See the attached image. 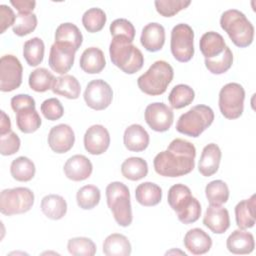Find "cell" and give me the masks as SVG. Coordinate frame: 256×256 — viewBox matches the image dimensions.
I'll return each instance as SVG.
<instances>
[{"label": "cell", "mask_w": 256, "mask_h": 256, "mask_svg": "<svg viewBox=\"0 0 256 256\" xmlns=\"http://www.w3.org/2000/svg\"><path fill=\"white\" fill-rule=\"evenodd\" d=\"M195 157V146L187 140L176 138L170 142L166 150L155 156L154 170L164 177L184 176L194 169Z\"/></svg>", "instance_id": "cell-1"}, {"label": "cell", "mask_w": 256, "mask_h": 256, "mask_svg": "<svg viewBox=\"0 0 256 256\" xmlns=\"http://www.w3.org/2000/svg\"><path fill=\"white\" fill-rule=\"evenodd\" d=\"M167 201L177 218L183 224L196 222L201 216V204L192 196L191 190L184 184H175L168 191Z\"/></svg>", "instance_id": "cell-2"}, {"label": "cell", "mask_w": 256, "mask_h": 256, "mask_svg": "<svg viewBox=\"0 0 256 256\" xmlns=\"http://www.w3.org/2000/svg\"><path fill=\"white\" fill-rule=\"evenodd\" d=\"M220 26L237 47L245 48L253 42L254 27L245 14L237 9H229L223 12L220 18Z\"/></svg>", "instance_id": "cell-3"}, {"label": "cell", "mask_w": 256, "mask_h": 256, "mask_svg": "<svg viewBox=\"0 0 256 256\" xmlns=\"http://www.w3.org/2000/svg\"><path fill=\"white\" fill-rule=\"evenodd\" d=\"M112 63L126 74L138 72L144 64L142 52L125 38H113L109 46Z\"/></svg>", "instance_id": "cell-4"}, {"label": "cell", "mask_w": 256, "mask_h": 256, "mask_svg": "<svg viewBox=\"0 0 256 256\" xmlns=\"http://www.w3.org/2000/svg\"><path fill=\"white\" fill-rule=\"evenodd\" d=\"M173 77L174 70L172 66L164 60H158L144 74L139 76L137 85L143 93L150 96H158L166 91Z\"/></svg>", "instance_id": "cell-5"}, {"label": "cell", "mask_w": 256, "mask_h": 256, "mask_svg": "<svg viewBox=\"0 0 256 256\" xmlns=\"http://www.w3.org/2000/svg\"><path fill=\"white\" fill-rule=\"evenodd\" d=\"M106 200L117 224L128 227L133 220L128 187L119 181L111 182L106 187Z\"/></svg>", "instance_id": "cell-6"}, {"label": "cell", "mask_w": 256, "mask_h": 256, "mask_svg": "<svg viewBox=\"0 0 256 256\" xmlns=\"http://www.w3.org/2000/svg\"><path fill=\"white\" fill-rule=\"evenodd\" d=\"M214 120V112L207 105H196L183 113L177 123L176 130L189 137H199Z\"/></svg>", "instance_id": "cell-7"}, {"label": "cell", "mask_w": 256, "mask_h": 256, "mask_svg": "<svg viewBox=\"0 0 256 256\" xmlns=\"http://www.w3.org/2000/svg\"><path fill=\"white\" fill-rule=\"evenodd\" d=\"M35 106V100L28 94H18L11 98V108L16 113L17 127L23 133H33L41 126L42 121Z\"/></svg>", "instance_id": "cell-8"}, {"label": "cell", "mask_w": 256, "mask_h": 256, "mask_svg": "<svg viewBox=\"0 0 256 256\" xmlns=\"http://www.w3.org/2000/svg\"><path fill=\"white\" fill-rule=\"evenodd\" d=\"M34 193L27 187L2 190L0 194V211L6 216L28 212L34 204Z\"/></svg>", "instance_id": "cell-9"}, {"label": "cell", "mask_w": 256, "mask_h": 256, "mask_svg": "<svg viewBox=\"0 0 256 256\" xmlns=\"http://www.w3.org/2000/svg\"><path fill=\"white\" fill-rule=\"evenodd\" d=\"M245 90L239 83L224 85L219 92V109L221 114L230 120L239 118L244 110Z\"/></svg>", "instance_id": "cell-10"}, {"label": "cell", "mask_w": 256, "mask_h": 256, "mask_svg": "<svg viewBox=\"0 0 256 256\" xmlns=\"http://www.w3.org/2000/svg\"><path fill=\"white\" fill-rule=\"evenodd\" d=\"M170 49L173 57L182 63L194 56V31L186 23L175 25L171 31Z\"/></svg>", "instance_id": "cell-11"}, {"label": "cell", "mask_w": 256, "mask_h": 256, "mask_svg": "<svg viewBox=\"0 0 256 256\" xmlns=\"http://www.w3.org/2000/svg\"><path fill=\"white\" fill-rule=\"evenodd\" d=\"M23 67L19 59L7 54L0 59V90L11 92L20 87L22 83Z\"/></svg>", "instance_id": "cell-12"}, {"label": "cell", "mask_w": 256, "mask_h": 256, "mask_svg": "<svg viewBox=\"0 0 256 256\" xmlns=\"http://www.w3.org/2000/svg\"><path fill=\"white\" fill-rule=\"evenodd\" d=\"M112 99L113 91L106 81L95 79L87 84L84 91V100L91 109L96 111L104 110L111 104Z\"/></svg>", "instance_id": "cell-13"}, {"label": "cell", "mask_w": 256, "mask_h": 256, "mask_svg": "<svg viewBox=\"0 0 256 256\" xmlns=\"http://www.w3.org/2000/svg\"><path fill=\"white\" fill-rule=\"evenodd\" d=\"M145 121L156 132H165L173 124L174 113L170 107L162 102L149 104L145 109Z\"/></svg>", "instance_id": "cell-14"}, {"label": "cell", "mask_w": 256, "mask_h": 256, "mask_svg": "<svg viewBox=\"0 0 256 256\" xmlns=\"http://www.w3.org/2000/svg\"><path fill=\"white\" fill-rule=\"evenodd\" d=\"M76 50L69 44L57 43L50 48L48 64L50 68L61 75H65L73 66Z\"/></svg>", "instance_id": "cell-15"}, {"label": "cell", "mask_w": 256, "mask_h": 256, "mask_svg": "<svg viewBox=\"0 0 256 256\" xmlns=\"http://www.w3.org/2000/svg\"><path fill=\"white\" fill-rule=\"evenodd\" d=\"M85 150L92 155H101L107 151L110 145V134L100 124L90 126L84 134Z\"/></svg>", "instance_id": "cell-16"}, {"label": "cell", "mask_w": 256, "mask_h": 256, "mask_svg": "<svg viewBox=\"0 0 256 256\" xmlns=\"http://www.w3.org/2000/svg\"><path fill=\"white\" fill-rule=\"evenodd\" d=\"M75 134L67 124H58L52 127L48 134V144L51 150L58 154L68 152L74 145Z\"/></svg>", "instance_id": "cell-17"}, {"label": "cell", "mask_w": 256, "mask_h": 256, "mask_svg": "<svg viewBox=\"0 0 256 256\" xmlns=\"http://www.w3.org/2000/svg\"><path fill=\"white\" fill-rule=\"evenodd\" d=\"M63 170L68 179L78 182L86 180L91 176L93 165L86 156L76 154L65 162Z\"/></svg>", "instance_id": "cell-18"}, {"label": "cell", "mask_w": 256, "mask_h": 256, "mask_svg": "<svg viewBox=\"0 0 256 256\" xmlns=\"http://www.w3.org/2000/svg\"><path fill=\"white\" fill-rule=\"evenodd\" d=\"M203 224L215 234H223L230 227L229 212L221 205H209L203 217Z\"/></svg>", "instance_id": "cell-19"}, {"label": "cell", "mask_w": 256, "mask_h": 256, "mask_svg": "<svg viewBox=\"0 0 256 256\" xmlns=\"http://www.w3.org/2000/svg\"><path fill=\"white\" fill-rule=\"evenodd\" d=\"M141 45L149 52L161 50L165 43V29L156 22L148 23L143 27L140 36Z\"/></svg>", "instance_id": "cell-20"}, {"label": "cell", "mask_w": 256, "mask_h": 256, "mask_svg": "<svg viewBox=\"0 0 256 256\" xmlns=\"http://www.w3.org/2000/svg\"><path fill=\"white\" fill-rule=\"evenodd\" d=\"M221 156L222 153L217 144H207L202 150L198 163V170L200 174H202L204 177H210L214 175L219 169Z\"/></svg>", "instance_id": "cell-21"}, {"label": "cell", "mask_w": 256, "mask_h": 256, "mask_svg": "<svg viewBox=\"0 0 256 256\" xmlns=\"http://www.w3.org/2000/svg\"><path fill=\"white\" fill-rule=\"evenodd\" d=\"M226 247L229 252L238 255L250 254L255 248L254 236L243 229L234 230L226 240Z\"/></svg>", "instance_id": "cell-22"}, {"label": "cell", "mask_w": 256, "mask_h": 256, "mask_svg": "<svg viewBox=\"0 0 256 256\" xmlns=\"http://www.w3.org/2000/svg\"><path fill=\"white\" fill-rule=\"evenodd\" d=\"M183 243L185 248L194 255L205 254L212 247L211 237L200 228L190 229L185 234Z\"/></svg>", "instance_id": "cell-23"}, {"label": "cell", "mask_w": 256, "mask_h": 256, "mask_svg": "<svg viewBox=\"0 0 256 256\" xmlns=\"http://www.w3.org/2000/svg\"><path fill=\"white\" fill-rule=\"evenodd\" d=\"M149 134L143 126L139 124H132L128 126L123 135V142L125 147L132 152L144 151L149 145Z\"/></svg>", "instance_id": "cell-24"}, {"label": "cell", "mask_w": 256, "mask_h": 256, "mask_svg": "<svg viewBox=\"0 0 256 256\" xmlns=\"http://www.w3.org/2000/svg\"><path fill=\"white\" fill-rule=\"evenodd\" d=\"M79 64L84 72L88 74H98L106 66L104 53L98 47H89L81 54Z\"/></svg>", "instance_id": "cell-25"}, {"label": "cell", "mask_w": 256, "mask_h": 256, "mask_svg": "<svg viewBox=\"0 0 256 256\" xmlns=\"http://www.w3.org/2000/svg\"><path fill=\"white\" fill-rule=\"evenodd\" d=\"M199 47L205 59H210L219 56L226 48V43L221 34L209 31L201 36Z\"/></svg>", "instance_id": "cell-26"}, {"label": "cell", "mask_w": 256, "mask_h": 256, "mask_svg": "<svg viewBox=\"0 0 256 256\" xmlns=\"http://www.w3.org/2000/svg\"><path fill=\"white\" fill-rule=\"evenodd\" d=\"M255 194L249 199L242 200L235 206L236 224L240 229L252 228L255 224Z\"/></svg>", "instance_id": "cell-27"}, {"label": "cell", "mask_w": 256, "mask_h": 256, "mask_svg": "<svg viewBox=\"0 0 256 256\" xmlns=\"http://www.w3.org/2000/svg\"><path fill=\"white\" fill-rule=\"evenodd\" d=\"M51 90L56 95L68 99H77L80 96L81 86L76 77L65 74L55 78Z\"/></svg>", "instance_id": "cell-28"}, {"label": "cell", "mask_w": 256, "mask_h": 256, "mask_svg": "<svg viewBox=\"0 0 256 256\" xmlns=\"http://www.w3.org/2000/svg\"><path fill=\"white\" fill-rule=\"evenodd\" d=\"M131 251V244L123 234L112 233L103 242V253L107 256H128Z\"/></svg>", "instance_id": "cell-29"}, {"label": "cell", "mask_w": 256, "mask_h": 256, "mask_svg": "<svg viewBox=\"0 0 256 256\" xmlns=\"http://www.w3.org/2000/svg\"><path fill=\"white\" fill-rule=\"evenodd\" d=\"M41 211L49 219H62L67 212L66 200L57 194L46 195L41 200Z\"/></svg>", "instance_id": "cell-30"}, {"label": "cell", "mask_w": 256, "mask_h": 256, "mask_svg": "<svg viewBox=\"0 0 256 256\" xmlns=\"http://www.w3.org/2000/svg\"><path fill=\"white\" fill-rule=\"evenodd\" d=\"M135 198L142 206H155L162 199V189L153 182H144L136 187Z\"/></svg>", "instance_id": "cell-31"}, {"label": "cell", "mask_w": 256, "mask_h": 256, "mask_svg": "<svg viewBox=\"0 0 256 256\" xmlns=\"http://www.w3.org/2000/svg\"><path fill=\"white\" fill-rule=\"evenodd\" d=\"M55 42L71 45L76 51L83 42V35L79 28L70 22L60 24L55 32Z\"/></svg>", "instance_id": "cell-32"}, {"label": "cell", "mask_w": 256, "mask_h": 256, "mask_svg": "<svg viewBox=\"0 0 256 256\" xmlns=\"http://www.w3.org/2000/svg\"><path fill=\"white\" fill-rule=\"evenodd\" d=\"M123 177L131 181L143 179L148 174V164L140 157H129L121 165Z\"/></svg>", "instance_id": "cell-33"}, {"label": "cell", "mask_w": 256, "mask_h": 256, "mask_svg": "<svg viewBox=\"0 0 256 256\" xmlns=\"http://www.w3.org/2000/svg\"><path fill=\"white\" fill-rule=\"evenodd\" d=\"M36 168L32 160L25 156L14 159L10 165L11 176L19 182H28L35 176Z\"/></svg>", "instance_id": "cell-34"}, {"label": "cell", "mask_w": 256, "mask_h": 256, "mask_svg": "<svg viewBox=\"0 0 256 256\" xmlns=\"http://www.w3.org/2000/svg\"><path fill=\"white\" fill-rule=\"evenodd\" d=\"M44 52L45 45L39 37H33L24 43L23 56L29 66H38L43 61Z\"/></svg>", "instance_id": "cell-35"}, {"label": "cell", "mask_w": 256, "mask_h": 256, "mask_svg": "<svg viewBox=\"0 0 256 256\" xmlns=\"http://www.w3.org/2000/svg\"><path fill=\"white\" fill-rule=\"evenodd\" d=\"M195 98L194 90L186 84H178L169 93L168 101L173 109H181L193 102Z\"/></svg>", "instance_id": "cell-36"}, {"label": "cell", "mask_w": 256, "mask_h": 256, "mask_svg": "<svg viewBox=\"0 0 256 256\" xmlns=\"http://www.w3.org/2000/svg\"><path fill=\"white\" fill-rule=\"evenodd\" d=\"M54 80V75L46 68H37L30 73L28 84L35 92H46L52 88Z\"/></svg>", "instance_id": "cell-37"}, {"label": "cell", "mask_w": 256, "mask_h": 256, "mask_svg": "<svg viewBox=\"0 0 256 256\" xmlns=\"http://www.w3.org/2000/svg\"><path fill=\"white\" fill-rule=\"evenodd\" d=\"M205 195L210 205H222L229 199V188L222 180H213L205 187Z\"/></svg>", "instance_id": "cell-38"}, {"label": "cell", "mask_w": 256, "mask_h": 256, "mask_svg": "<svg viewBox=\"0 0 256 256\" xmlns=\"http://www.w3.org/2000/svg\"><path fill=\"white\" fill-rule=\"evenodd\" d=\"M101 199V193L95 185H85L81 187L76 194L78 206L83 210H90L96 207Z\"/></svg>", "instance_id": "cell-39"}, {"label": "cell", "mask_w": 256, "mask_h": 256, "mask_svg": "<svg viewBox=\"0 0 256 256\" xmlns=\"http://www.w3.org/2000/svg\"><path fill=\"white\" fill-rule=\"evenodd\" d=\"M107 17L101 8L93 7L85 11L82 16V24L89 33H96L103 29Z\"/></svg>", "instance_id": "cell-40"}, {"label": "cell", "mask_w": 256, "mask_h": 256, "mask_svg": "<svg viewBox=\"0 0 256 256\" xmlns=\"http://www.w3.org/2000/svg\"><path fill=\"white\" fill-rule=\"evenodd\" d=\"M233 64V53L229 47L226 46L224 51L217 57L205 59L206 68L216 75L223 74L227 72Z\"/></svg>", "instance_id": "cell-41"}, {"label": "cell", "mask_w": 256, "mask_h": 256, "mask_svg": "<svg viewBox=\"0 0 256 256\" xmlns=\"http://www.w3.org/2000/svg\"><path fill=\"white\" fill-rule=\"evenodd\" d=\"M67 250L74 256H93L96 253V245L90 238L74 237L68 240Z\"/></svg>", "instance_id": "cell-42"}, {"label": "cell", "mask_w": 256, "mask_h": 256, "mask_svg": "<svg viewBox=\"0 0 256 256\" xmlns=\"http://www.w3.org/2000/svg\"><path fill=\"white\" fill-rule=\"evenodd\" d=\"M37 27V16L34 13H19L12 26L14 34L17 36H26L33 32Z\"/></svg>", "instance_id": "cell-43"}, {"label": "cell", "mask_w": 256, "mask_h": 256, "mask_svg": "<svg viewBox=\"0 0 256 256\" xmlns=\"http://www.w3.org/2000/svg\"><path fill=\"white\" fill-rule=\"evenodd\" d=\"M190 4L191 1L189 0H156L154 2L157 12L163 17H172Z\"/></svg>", "instance_id": "cell-44"}, {"label": "cell", "mask_w": 256, "mask_h": 256, "mask_svg": "<svg viewBox=\"0 0 256 256\" xmlns=\"http://www.w3.org/2000/svg\"><path fill=\"white\" fill-rule=\"evenodd\" d=\"M109 29L113 38H125L130 42H133L135 38V28L127 19L119 18L114 20Z\"/></svg>", "instance_id": "cell-45"}, {"label": "cell", "mask_w": 256, "mask_h": 256, "mask_svg": "<svg viewBox=\"0 0 256 256\" xmlns=\"http://www.w3.org/2000/svg\"><path fill=\"white\" fill-rule=\"evenodd\" d=\"M40 110L43 116L50 121L58 120L64 114L63 105L57 98H48L44 100L40 106Z\"/></svg>", "instance_id": "cell-46"}, {"label": "cell", "mask_w": 256, "mask_h": 256, "mask_svg": "<svg viewBox=\"0 0 256 256\" xmlns=\"http://www.w3.org/2000/svg\"><path fill=\"white\" fill-rule=\"evenodd\" d=\"M21 145L19 136L10 131L4 135H0V153L3 156H10L18 152Z\"/></svg>", "instance_id": "cell-47"}, {"label": "cell", "mask_w": 256, "mask_h": 256, "mask_svg": "<svg viewBox=\"0 0 256 256\" xmlns=\"http://www.w3.org/2000/svg\"><path fill=\"white\" fill-rule=\"evenodd\" d=\"M0 16H1V33H4L7 28L13 26L16 16L13 10L5 4L0 5Z\"/></svg>", "instance_id": "cell-48"}, {"label": "cell", "mask_w": 256, "mask_h": 256, "mask_svg": "<svg viewBox=\"0 0 256 256\" xmlns=\"http://www.w3.org/2000/svg\"><path fill=\"white\" fill-rule=\"evenodd\" d=\"M10 4L16 8L19 13H31L36 6L34 0H10Z\"/></svg>", "instance_id": "cell-49"}, {"label": "cell", "mask_w": 256, "mask_h": 256, "mask_svg": "<svg viewBox=\"0 0 256 256\" xmlns=\"http://www.w3.org/2000/svg\"><path fill=\"white\" fill-rule=\"evenodd\" d=\"M11 130V121L9 116L2 110L1 111V121H0V135H4Z\"/></svg>", "instance_id": "cell-50"}]
</instances>
